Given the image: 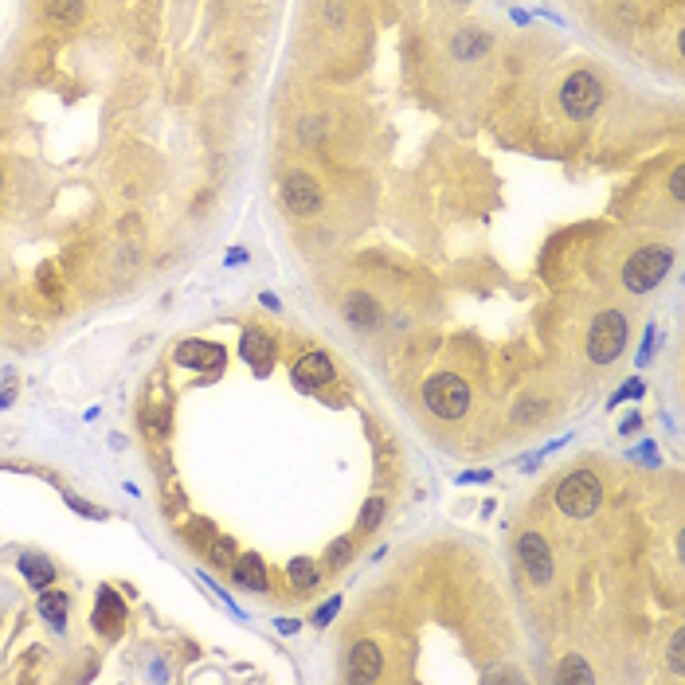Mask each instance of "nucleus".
<instances>
[{"label":"nucleus","mask_w":685,"mask_h":685,"mask_svg":"<svg viewBox=\"0 0 685 685\" xmlns=\"http://www.w3.org/2000/svg\"><path fill=\"white\" fill-rule=\"evenodd\" d=\"M231 576L239 588H251V592H267L271 580H267V564L259 556H235L231 560Z\"/></svg>","instance_id":"12"},{"label":"nucleus","mask_w":685,"mask_h":685,"mask_svg":"<svg viewBox=\"0 0 685 685\" xmlns=\"http://www.w3.org/2000/svg\"><path fill=\"white\" fill-rule=\"evenodd\" d=\"M556 682H595V674L592 670H588V662H584V658H576V654H572V658H564V662H560V670H556Z\"/></svg>","instance_id":"20"},{"label":"nucleus","mask_w":685,"mask_h":685,"mask_svg":"<svg viewBox=\"0 0 685 685\" xmlns=\"http://www.w3.org/2000/svg\"><path fill=\"white\" fill-rule=\"evenodd\" d=\"M177 365L184 368H196V372H220L224 368V349L212 345V341H184L177 345Z\"/></svg>","instance_id":"8"},{"label":"nucleus","mask_w":685,"mask_h":685,"mask_svg":"<svg viewBox=\"0 0 685 685\" xmlns=\"http://www.w3.org/2000/svg\"><path fill=\"white\" fill-rule=\"evenodd\" d=\"M290 584H294L298 592H314V588L321 584L318 560H310V556H298V560H290Z\"/></svg>","instance_id":"18"},{"label":"nucleus","mask_w":685,"mask_h":685,"mask_svg":"<svg viewBox=\"0 0 685 685\" xmlns=\"http://www.w3.org/2000/svg\"><path fill=\"white\" fill-rule=\"evenodd\" d=\"M451 4H466V0H451Z\"/></svg>","instance_id":"28"},{"label":"nucleus","mask_w":685,"mask_h":685,"mask_svg":"<svg viewBox=\"0 0 685 685\" xmlns=\"http://www.w3.org/2000/svg\"><path fill=\"white\" fill-rule=\"evenodd\" d=\"M670 670L678 678L685 674V631H674V639H670Z\"/></svg>","instance_id":"23"},{"label":"nucleus","mask_w":685,"mask_h":685,"mask_svg":"<svg viewBox=\"0 0 685 685\" xmlns=\"http://www.w3.org/2000/svg\"><path fill=\"white\" fill-rule=\"evenodd\" d=\"M599 106H603V83L595 79L592 71H576V75L564 79V87H560V110H564L572 122H588V118H595Z\"/></svg>","instance_id":"5"},{"label":"nucleus","mask_w":685,"mask_h":685,"mask_svg":"<svg viewBox=\"0 0 685 685\" xmlns=\"http://www.w3.org/2000/svg\"><path fill=\"white\" fill-rule=\"evenodd\" d=\"M349 560H353V545H349L345 537H341V541H333L329 552H325V564H329V568H345Z\"/></svg>","instance_id":"22"},{"label":"nucleus","mask_w":685,"mask_h":685,"mask_svg":"<svg viewBox=\"0 0 685 685\" xmlns=\"http://www.w3.org/2000/svg\"><path fill=\"white\" fill-rule=\"evenodd\" d=\"M208 556H212L216 564H228V568H231V560H235V545H231L228 537H220V541H212Z\"/></svg>","instance_id":"24"},{"label":"nucleus","mask_w":685,"mask_h":685,"mask_svg":"<svg viewBox=\"0 0 685 685\" xmlns=\"http://www.w3.org/2000/svg\"><path fill=\"white\" fill-rule=\"evenodd\" d=\"M333 365H329V357L325 353H306L298 365H294V380L302 384V388H325V384H333Z\"/></svg>","instance_id":"11"},{"label":"nucleus","mask_w":685,"mask_h":685,"mask_svg":"<svg viewBox=\"0 0 685 685\" xmlns=\"http://www.w3.org/2000/svg\"><path fill=\"white\" fill-rule=\"evenodd\" d=\"M0 188H4V169H0Z\"/></svg>","instance_id":"27"},{"label":"nucleus","mask_w":685,"mask_h":685,"mask_svg":"<svg viewBox=\"0 0 685 685\" xmlns=\"http://www.w3.org/2000/svg\"><path fill=\"white\" fill-rule=\"evenodd\" d=\"M670 196H674V200H682L685 196V169L682 165H674V173H670Z\"/></svg>","instance_id":"25"},{"label":"nucleus","mask_w":685,"mask_h":685,"mask_svg":"<svg viewBox=\"0 0 685 685\" xmlns=\"http://www.w3.org/2000/svg\"><path fill=\"white\" fill-rule=\"evenodd\" d=\"M517 556H521V564H525V576L537 584V588H545L548 580H552V556H548V545L541 533H521V541H517Z\"/></svg>","instance_id":"7"},{"label":"nucleus","mask_w":685,"mask_h":685,"mask_svg":"<svg viewBox=\"0 0 685 685\" xmlns=\"http://www.w3.org/2000/svg\"><path fill=\"white\" fill-rule=\"evenodd\" d=\"M670 267H674V251H670L666 243H650V247H639V251L623 263L619 278H623V286H627L631 294H646V290H654V286L670 274Z\"/></svg>","instance_id":"1"},{"label":"nucleus","mask_w":685,"mask_h":685,"mask_svg":"<svg viewBox=\"0 0 685 685\" xmlns=\"http://www.w3.org/2000/svg\"><path fill=\"white\" fill-rule=\"evenodd\" d=\"M243 361L255 368V372H271V365H274L271 337H267V333H259V329L243 333Z\"/></svg>","instance_id":"13"},{"label":"nucleus","mask_w":685,"mask_h":685,"mask_svg":"<svg viewBox=\"0 0 685 685\" xmlns=\"http://www.w3.org/2000/svg\"><path fill=\"white\" fill-rule=\"evenodd\" d=\"M44 16L59 28H75V24H83L87 4L83 0H44Z\"/></svg>","instance_id":"15"},{"label":"nucleus","mask_w":685,"mask_h":685,"mask_svg":"<svg viewBox=\"0 0 685 685\" xmlns=\"http://www.w3.org/2000/svg\"><path fill=\"white\" fill-rule=\"evenodd\" d=\"M282 204L294 216H314L321 208V188L310 173H286L282 177Z\"/></svg>","instance_id":"6"},{"label":"nucleus","mask_w":685,"mask_h":685,"mask_svg":"<svg viewBox=\"0 0 685 685\" xmlns=\"http://www.w3.org/2000/svg\"><path fill=\"white\" fill-rule=\"evenodd\" d=\"M20 572H24V580H28L32 588H47V584L55 580V564H51L47 556H36V552H24V556H20Z\"/></svg>","instance_id":"17"},{"label":"nucleus","mask_w":685,"mask_h":685,"mask_svg":"<svg viewBox=\"0 0 685 685\" xmlns=\"http://www.w3.org/2000/svg\"><path fill=\"white\" fill-rule=\"evenodd\" d=\"M627 337H631V325L619 310H603L595 314L592 329H588V357L595 365H611L623 357L627 349Z\"/></svg>","instance_id":"3"},{"label":"nucleus","mask_w":685,"mask_h":685,"mask_svg":"<svg viewBox=\"0 0 685 685\" xmlns=\"http://www.w3.org/2000/svg\"><path fill=\"white\" fill-rule=\"evenodd\" d=\"M486 682H521L517 670H486Z\"/></svg>","instance_id":"26"},{"label":"nucleus","mask_w":685,"mask_h":685,"mask_svg":"<svg viewBox=\"0 0 685 685\" xmlns=\"http://www.w3.org/2000/svg\"><path fill=\"white\" fill-rule=\"evenodd\" d=\"M36 611H40V619H47L55 631H63V627H67L71 599H67L63 592H44V595H40V603H36Z\"/></svg>","instance_id":"16"},{"label":"nucleus","mask_w":685,"mask_h":685,"mask_svg":"<svg viewBox=\"0 0 685 685\" xmlns=\"http://www.w3.org/2000/svg\"><path fill=\"white\" fill-rule=\"evenodd\" d=\"M345 318L353 321L357 329H376L380 325V302L357 290V294L345 298Z\"/></svg>","instance_id":"14"},{"label":"nucleus","mask_w":685,"mask_h":685,"mask_svg":"<svg viewBox=\"0 0 685 685\" xmlns=\"http://www.w3.org/2000/svg\"><path fill=\"white\" fill-rule=\"evenodd\" d=\"M94 627L102 631V635H118L122 627H126V603L118 599V595L110 592V588H102L98 592V607H94Z\"/></svg>","instance_id":"10"},{"label":"nucleus","mask_w":685,"mask_h":685,"mask_svg":"<svg viewBox=\"0 0 685 685\" xmlns=\"http://www.w3.org/2000/svg\"><path fill=\"white\" fill-rule=\"evenodd\" d=\"M423 404L435 411L439 419H462L470 411V388L455 372H435L423 384Z\"/></svg>","instance_id":"4"},{"label":"nucleus","mask_w":685,"mask_h":685,"mask_svg":"<svg viewBox=\"0 0 685 685\" xmlns=\"http://www.w3.org/2000/svg\"><path fill=\"white\" fill-rule=\"evenodd\" d=\"M486 51H490V36H486V32H478V28H458L455 55H462V59H482Z\"/></svg>","instance_id":"19"},{"label":"nucleus","mask_w":685,"mask_h":685,"mask_svg":"<svg viewBox=\"0 0 685 685\" xmlns=\"http://www.w3.org/2000/svg\"><path fill=\"white\" fill-rule=\"evenodd\" d=\"M380 666H384V654H380L376 642L365 639L349 650V682H376Z\"/></svg>","instance_id":"9"},{"label":"nucleus","mask_w":685,"mask_h":685,"mask_svg":"<svg viewBox=\"0 0 685 685\" xmlns=\"http://www.w3.org/2000/svg\"><path fill=\"white\" fill-rule=\"evenodd\" d=\"M384 509H388V502H384V498H368L365 509H361V521H357V529H361V533H372V529L384 521Z\"/></svg>","instance_id":"21"},{"label":"nucleus","mask_w":685,"mask_h":685,"mask_svg":"<svg viewBox=\"0 0 685 685\" xmlns=\"http://www.w3.org/2000/svg\"><path fill=\"white\" fill-rule=\"evenodd\" d=\"M556 509L564 513V517H576V521H584V517H592L595 509L603 505V482L595 478L592 470H572L560 486H556Z\"/></svg>","instance_id":"2"}]
</instances>
